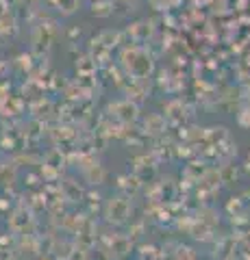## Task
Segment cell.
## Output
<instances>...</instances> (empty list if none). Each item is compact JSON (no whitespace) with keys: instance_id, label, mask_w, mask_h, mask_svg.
Returning <instances> with one entry per match:
<instances>
[{"instance_id":"6da1fadb","label":"cell","mask_w":250,"mask_h":260,"mask_svg":"<svg viewBox=\"0 0 250 260\" xmlns=\"http://www.w3.org/2000/svg\"><path fill=\"white\" fill-rule=\"evenodd\" d=\"M128 210H131V206H128V200L124 198H116V200H111V204L107 208V213H109V219L111 221H124V219L128 217Z\"/></svg>"},{"instance_id":"7a4b0ae2","label":"cell","mask_w":250,"mask_h":260,"mask_svg":"<svg viewBox=\"0 0 250 260\" xmlns=\"http://www.w3.org/2000/svg\"><path fill=\"white\" fill-rule=\"evenodd\" d=\"M126 249H128V241H124V239H118L116 241V245H114V251L118 256H122V254H126Z\"/></svg>"}]
</instances>
